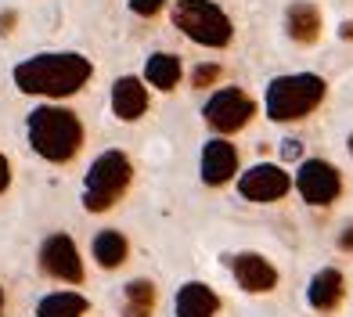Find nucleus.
<instances>
[{"label": "nucleus", "mask_w": 353, "mask_h": 317, "mask_svg": "<svg viewBox=\"0 0 353 317\" xmlns=\"http://www.w3.org/2000/svg\"><path fill=\"white\" fill-rule=\"evenodd\" d=\"M94 76L90 58L76 51H47L33 54L14 65V87L22 94H40V98H72L76 90Z\"/></svg>", "instance_id": "nucleus-1"}, {"label": "nucleus", "mask_w": 353, "mask_h": 317, "mask_svg": "<svg viewBox=\"0 0 353 317\" xmlns=\"http://www.w3.org/2000/svg\"><path fill=\"white\" fill-rule=\"evenodd\" d=\"M26 134L33 152L47 163H69L83 148V123H79L72 108H61V105L33 108L26 119Z\"/></svg>", "instance_id": "nucleus-2"}, {"label": "nucleus", "mask_w": 353, "mask_h": 317, "mask_svg": "<svg viewBox=\"0 0 353 317\" xmlns=\"http://www.w3.org/2000/svg\"><path fill=\"white\" fill-rule=\"evenodd\" d=\"M325 90H328V83L321 76H314V72L278 76V79H270V87H267L263 112H267V119H274V123L307 119L314 108L325 101Z\"/></svg>", "instance_id": "nucleus-3"}, {"label": "nucleus", "mask_w": 353, "mask_h": 317, "mask_svg": "<svg viewBox=\"0 0 353 317\" xmlns=\"http://www.w3.org/2000/svg\"><path fill=\"white\" fill-rule=\"evenodd\" d=\"M134 181V166L119 148L112 152H101L98 158L90 163L87 177H83V209L87 213H108L116 205L126 187Z\"/></svg>", "instance_id": "nucleus-4"}, {"label": "nucleus", "mask_w": 353, "mask_h": 317, "mask_svg": "<svg viewBox=\"0 0 353 317\" xmlns=\"http://www.w3.org/2000/svg\"><path fill=\"white\" fill-rule=\"evenodd\" d=\"M173 25L202 47H228L234 37L231 19L223 14L220 4L213 0H176L173 4Z\"/></svg>", "instance_id": "nucleus-5"}, {"label": "nucleus", "mask_w": 353, "mask_h": 317, "mask_svg": "<svg viewBox=\"0 0 353 317\" xmlns=\"http://www.w3.org/2000/svg\"><path fill=\"white\" fill-rule=\"evenodd\" d=\"M202 116H205V123H210L216 134H238L256 116V101L249 98L245 90H238V87H223V90H216L213 98L205 101Z\"/></svg>", "instance_id": "nucleus-6"}, {"label": "nucleus", "mask_w": 353, "mask_h": 317, "mask_svg": "<svg viewBox=\"0 0 353 317\" xmlns=\"http://www.w3.org/2000/svg\"><path fill=\"white\" fill-rule=\"evenodd\" d=\"M296 192L307 205H332L343 195V173L328 158H307L296 170Z\"/></svg>", "instance_id": "nucleus-7"}, {"label": "nucleus", "mask_w": 353, "mask_h": 317, "mask_svg": "<svg viewBox=\"0 0 353 317\" xmlns=\"http://www.w3.org/2000/svg\"><path fill=\"white\" fill-rule=\"evenodd\" d=\"M40 271L54 281H69V285H83V260L79 249L69 234H51L40 245Z\"/></svg>", "instance_id": "nucleus-8"}, {"label": "nucleus", "mask_w": 353, "mask_h": 317, "mask_svg": "<svg viewBox=\"0 0 353 317\" xmlns=\"http://www.w3.org/2000/svg\"><path fill=\"white\" fill-rule=\"evenodd\" d=\"M292 192V177L278 163H256L238 177V195L249 202H278Z\"/></svg>", "instance_id": "nucleus-9"}, {"label": "nucleus", "mask_w": 353, "mask_h": 317, "mask_svg": "<svg viewBox=\"0 0 353 317\" xmlns=\"http://www.w3.org/2000/svg\"><path fill=\"white\" fill-rule=\"evenodd\" d=\"M231 263V274L238 281V289L249 292V296H260V292H274L278 289V271L274 263L260 252H238V256H228Z\"/></svg>", "instance_id": "nucleus-10"}, {"label": "nucleus", "mask_w": 353, "mask_h": 317, "mask_svg": "<svg viewBox=\"0 0 353 317\" xmlns=\"http://www.w3.org/2000/svg\"><path fill=\"white\" fill-rule=\"evenodd\" d=\"M199 170H202V184H210V187H223L228 181H234V173H238V148L231 145L228 137H213V141H205Z\"/></svg>", "instance_id": "nucleus-11"}, {"label": "nucleus", "mask_w": 353, "mask_h": 317, "mask_svg": "<svg viewBox=\"0 0 353 317\" xmlns=\"http://www.w3.org/2000/svg\"><path fill=\"white\" fill-rule=\"evenodd\" d=\"M112 112L123 123H137L148 112V87H144L137 76H119L116 83H112Z\"/></svg>", "instance_id": "nucleus-12"}, {"label": "nucleus", "mask_w": 353, "mask_h": 317, "mask_svg": "<svg viewBox=\"0 0 353 317\" xmlns=\"http://www.w3.org/2000/svg\"><path fill=\"white\" fill-rule=\"evenodd\" d=\"M343 296H346V278H343V271H335V267H321V271L310 278V289H307L310 310L332 314V310H339Z\"/></svg>", "instance_id": "nucleus-13"}, {"label": "nucleus", "mask_w": 353, "mask_h": 317, "mask_svg": "<svg viewBox=\"0 0 353 317\" xmlns=\"http://www.w3.org/2000/svg\"><path fill=\"white\" fill-rule=\"evenodd\" d=\"M216 314H220V296L205 281H188L176 289L173 317H216Z\"/></svg>", "instance_id": "nucleus-14"}, {"label": "nucleus", "mask_w": 353, "mask_h": 317, "mask_svg": "<svg viewBox=\"0 0 353 317\" xmlns=\"http://www.w3.org/2000/svg\"><path fill=\"white\" fill-rule=\"evenodd\" d=\"M285 29L296 43H314L321 37V11L310 4V0H296L285 11Z\"/></svg>", "instance_id": "nucleus-15"}, {"label": "nucleus", "mask_w": 353, "mask_h": 317, "mask_svg": "<svg viewBox=\"0 0 353 317\" xmlns=\"http://www.w3.org/2000/svg\"><path fill=\"white\" fill-rule=\"evenodd\" d=\"M87 310H90V299L79 292H69V289L51 292L37 303V317H83Z\"/></svg>", "instance_id": "nucleus-16"}, {"label": "nucleus", "mask_w": 353, "mask_h": 317, "mask_svg": "<svg viewBox=\"0 0 353 317\" xmlns=\"http://www.w3.org/2000/svg\"><path fill=\"white\" fill-rule=\"evenodd\" d=\"M144 79H148L155 90H173L181 83V58L170 54V51H155L144 61Z\"/></svg>", "instance_id": "nucleus-17"}, {"label": "nucleus", "mask_w": 353, "mask_h": 317, "mask_svg": "<svg viewBox=\"0 0 353 317\" xmlns=\"http://www.w3.org/2000/svg\"><path fill=\"white\" fill-rule=\"evenodd\" d=\"M126 252H130V245H126V238L116 227H105V231L94 234V260H98V267H105V271L123 267Z\"/></svg>", "instance_id": "nucleus-18"}, {"label": "nucleus", "mask_w": 353, "mask_h": 317, "mask_svg": "<svg viewBox=\"0 0 353 317\" xmlns=\"http://www.w3.org/2000/svg\"><path fill=\"white\" fill-rule=\"evenodd\" d=\"M155 310V281L134 278L123 289V317H152Z\"/></svg>", "instance_id": "nucleus-19"}, {"label": "nucleus", "mask_w": 353, "mask_h": 317, "mask_svg": "<svg viewBox=\"0 0 353 317\" xmlns=\"http://www.w3.org/2000/svg\"><path fill=\"white\" fill-rule=\"evenodd\" d=\"M216 79H220V65H199L195 72H191V83H195V87H213L216 83Z\"/></svg>", "instance_id": "nucleus-20"}, {"label": "nucleus", "mask_w": 353, "mask_h": 317, "mask_svg": "<svg viewBox=\"0 0 353 317\" xmlns=\"http://www.w3.org/2000/svg\"><path fill=\"white\" fill-rule=\"evenodd\" d=\"M134 14H144V19H152V14H159L166 8V0H130Z\"/></svg>", "instance_id": "nucleus-21"}, {"label": "nucleus", "mask_w": 353, "mask_h": 317, "mask_svg": "<svg viewBox=\"0 0 353 317\" xmlns=\"http://www.w3.org/2000/svg\"><path fill=\"white\" fill-rule=\"evenodd\" d=\"M299 155H303V141H292V137L281 141V158L285 163H292V158H299Z\"/></svg>", "instance_id": "nucleus-22"}, {"label": "nucleus", "mask_w": 353, "mask_h": 317, "mask_svg": "<svg viewBox=\"0 0 353 317\" xmlns=\"http://www.w3.org/2000/svg\"><path fill=\"white\" fill-rule=\"evenodd\" d=\"M11 187V163H8V155L0 152V195H4Z\"/></svg>", "instance_id": "nucleus-23"}, {"label": "nucleus", "mask_w": 353, "mask_h": 317, "mask_svg": "<svg viewBox=\"0 0 353 317\" xmlns=\"http://www.w3.org/2000/svg\"><path fill=\"white\" fill-rule=\"evenodd\" d=\"M339 249H343V252H353V224L339 234Z\"/></svg>", "instance_id": "nucleus-24"}, {"label": "nucleus", "mask_w": 353, "mask_h": 317, "mask_svg": "<svg viewBox=\"0 0 353 317\" xmlns=\"http://www.w3.org/2000/svg\"><path fill=\"white\" fill-rule=\"evenodd\" d=\"M11 25H14V11L0 14V33H11Z\"/></svg>", "instance_id": "nucleus-25"}, {"label": "nucleus", "mask_w": 353, "mask_h": 317, "mask_svg": "<svg viewBox=\"0 0 353 317\" xmlns=\"http://www.w3.org/2000/svg\"><path fill=\"white\" fill-rule=\"evenodd\" d=\"M339 37H343V40H353V22H343V29H339Z\"/></svg>", "instance_id": "nucleus-26"}, {"label": "nucleus", "mask_w": 353, "mask_h": 317, "mask_svg": "<svg viewBox=\"0 0 353 317\" xmlns=\"http://www.w3.org/2000/svg\"><path fill=\"white\" fill-rule=\"evenodd\" d=\"M0 314H4V289H0Z\"/></svg>", "instance_id": "nucleus-27"}, {"label": "nucleus", "mask_w": 353, "mask_h": 317, "mask_svg": "<svg viewBox=\"0 0 353 317\" xmlns=\"http://www.w3.org/2000/svg\"><path fill=\"white\" fill-rule=\"evenodd\" d=\"M346 145H350V155H353V134H350V141H346Z\"/></svg>", "instance_id": "nucleus-28"}]
</instances>
